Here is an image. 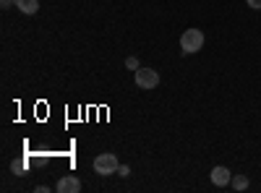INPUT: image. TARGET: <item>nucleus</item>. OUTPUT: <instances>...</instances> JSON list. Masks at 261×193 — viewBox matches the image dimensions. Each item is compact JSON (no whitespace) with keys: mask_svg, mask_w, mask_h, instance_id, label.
I'll use <instances>...</instances> for the list:
<instances>
[{"mask_svg":"<svg viewBox=\"0 0 261 193\" xmlns=\"http://www.w3.org/2000/svg\"><path fill=\"white\" fill-rule=\"evenodd\" d=\"M118 175H120V178H128V175H130V167H128V164H120V167H118Z\"/></svg>","mask_w":261,"mask_h":193,"instance_id":"nucleus-10","label":"nucleus"},{"mask_svg":"<svg viewBox=\"0 0 261 193\" xmlns=\"http://www.w3.org/2000/svg\"><path fill=\"white\" fill-rule=\"evenodd\" d=\"M209 180H212V185H217V188H227V185L232 183V173H230L225 164H217V167H212Z\"/></svg>","mask_w":261,"mask_h":193,"instance_id":"nucleus-4","label":"nucleus"},{"mask_svg":"<svg viewBox=\"0 0 261 193\" xmlns=\"http://www.w3.org/2000/svg\"><path fill=\"white\" fill-rule=\"evenodd\" d=\"M248 3V8H253V11H261V0H246Z\"/></svg>","mask_w":261,"mask_h":193,"instance_id":"nucleus-11","label":"nucleus"},{"mask_svg":"<svg viewBox=\"0 0 261 193\" xmlns=\"http://www.w3.org/2000/svg\"><path fill=\"white\" fill-rule=\"evenodd\" d=\"M125 68H128V71H139V68H141V63H139L134 55H130V58H125Z\"/></svg>","mask_w":261,"mask_h":193,"instance_id":"nucleus-9","label":"nucleus"},{"mask_svg":"<svg viewBox=\"0 0 261 193\" xmlns=\"http://www.w3.org/2000/svg\"><path fill=\"white\" fill-rule=\"evenodd\" d=\"M11 170H13V175H24L27 173V162L24 159H13L11 162Z\"/></svg>","mask_w":261,"mask_h":193,"instance_id":"nucleus-8","label":"nucleus"},{"mask_svg":"<svg viewBox=\"0 0 261 193\" xmlns=\"http://www.w3.org/2000/svg\"><path fill=\"white\" fill-rule=\"evenodd\" d=\"M55 190H58V193H79V190H81V180H79L76 175H63V178L58 180Z\"/></svg>","mask_w":261,"mask_h":193,"instance_id":"nucleus-5","label":"nucleus"},{"mask_svg":"<svg viewBox=\"0 0 261 193\" xmlns=\"http://www.w3.org/2000/svg\"><path fill=\"white\" fill-rule=\"evenodd\" d=\"M118 167H120V162H118V157L110 154V152H105V154H99V157L94 159V173H97L99 178H110V175H115V173H118Z\"/></svg>","mask_w":261,"mask_h":193,"instance_id":"nucleus-2","label":"nucleus"},{"mask_svg":"<svg viewBox=\"0 0 261 193\" xmlns=\"http://www.w3.org/2000/svg\"><path fill=\"white\" fill-rule=\"evenodd\" d=\"M204 32L201 29H186L180 34V52L183 55H193V52H199L204 50Z\"/></svg>","mask_w":261,"mask_h":193,"instance_id":"nucleus-1","label":"nucleus"},{"mask_svg":"<svg viewBox=\"0 0 261 193\" xmlns=\"http://www.w3.org/2000/svg\"><path fill=\"white\" fill-rule=\"evenodd\" d=\"M134 81L139 89H157L160 87V73L154 68H139L134 71Z\"/></svg>","mask_w":261,"mask_h":193,"instance_id":"nucleus-3","label":"nucleus"},{"mask_svg":"<svg viewBox=\"0 0 261 193\" xmlns=\"http://www.w3.org/2000/svg\"><path fill=\"white\" fill-rule=\"evenodd\" d=\"M16 0H0V8H13Z\"/></svg>","mask_w":261,"mask_h":193,"instance_id":"nucleus-12","label":"nucleus"},{"mask_svg":"<svg viewBox=\"0 0 261 193\" xmlns=\"http://www.w3.org/2000/svg\"><path fill=\"white\" fill-rule=\"evenodd\" d=\"M16 8L24 16H34L39 11V0H16Z\"/></svg>","mask_w":261,"mask_h":193,"instance_id":"nucleus-6","label":"nucleus"},{"mask_svg":"<svg viewBox=\"0 0 261 193\" xmlns=\"http://www.w3.org/2000/svg\"><path fill=\"white\" fill-rule=\"evenodd\" d=\"M235 190H246L248 185H251V180H248V175H232V183H230Z\"/></svg>","mask_w":261,"mask_h":193,"instance_id":"nucleus-7","label":"nucleus"}]
</instances>
